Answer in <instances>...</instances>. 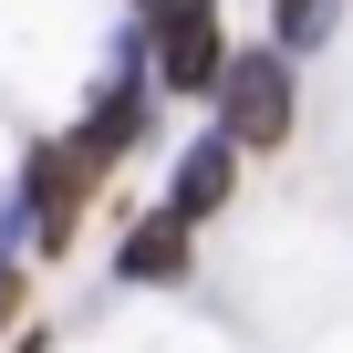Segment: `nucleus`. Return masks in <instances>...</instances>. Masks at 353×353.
<instances>
[{
  "instance_id": "f257e3e1",
  "label": "nucleus",
  "mask_w": 353,
  "mask_h": 353,
  "mask_svg": "<svg viewBox=\"0 0 353 353\" xmlns=\"http://www.w3.org/2000/svg\"><path fill=\"white\" fill-rule=\"evenodd\" d=\"M104 176H114V156H104L83 125L21 156V208H32V250H42V260H63V250H73V229H83V208H94Z\"/></svg>"
},
{
  "instance_id": "f03ea898",
  "label": "nucleus",
  "mask_w": 353,
  "mask_h": 353,
  "mask_svg": "<svg viewBox=\"0 0 353 353\" xmlns=\"http://www.w3.org/2000/svg\"><path fill=\"white\" fill-rule=\"evenodd\" d=\"M208 104H219V135H229L239 156H281V145H291V114H301V94H291V52H281V42L229 52V83H219Z\"/></svg>"
},
{
  "instance_id": "7ed1b4c3",
  "label": "nucleus",
  "mask_w": 353,
  "mask_h": 353,
  "mask_svg": "<svg viewBox=\"0 0 353 353\" xmlns=\"http://www.w3.org/2000/svg\"><path fill=\"white\" fill-rule=\"evenodd\" d=\"M145 42H156V94H219L229 83V21H219V0H188V11L145 21Z\"/></svg>"
},
{
  "instance_id": "20e7f679",
  "label": "nucleus",
  "mask_w": 353,
  "mask_h": 353,
  "mask_svg": "<svg viewBox=\"0 0 353 353\" xmlns=\"http://www.w3.org/2000/svg\"><path fill=\"white\" fill-rule=\"evenodd\" d=\"M229 188H239V145H229L219 125H208V135H188V156H176V176H166V208L198 229V219H219V208H229Z\"/></svg>"
},
{
  "instance_id": "39448f33",
  "label": "nucleus",
  "mask_w": 353,
  "mask_h": 353,
  "mask_svg": "<svg viewBox=\"0 0 353 353\" xmlns=\"http://www.w3.org/2000/svg\"><path fill=\"white\" fill-rule=\"evenodd\" d=\"M188 260H198V239H188V219H176V208H145L125 239H114V281H188Z\"/></svg>"
},
{
  "instance_id": "423d86ee",
  "label": "nucleus",
  "mask_w": 353,
  "mask_h": 353,
  "mask_svg": "<svg viewBox=\"0 0 353 353\" xmlns=\"http://www.w3.org/2000/svg\"><path fill=\"white\" fill-rule=\"evenodd\" d=\"M343 32V0H270V42L281 52H322Z\"/></svg>"
},
{
  "instance_id": "0eeeda50",
  "label": "nucleus",
  "mask_w": 353,
  "mask_h": 353,
  "mask_svg": "<svg viewBox=\"0 0 353 353\" xmlns=\"http://www.w3.org/2000/svg\"><path fill=\"white\" fill-rule=\"evenodd\" d=\"M11 322H21V270L0 260V332H11Z\"/></svg>"
}]
</instances>
